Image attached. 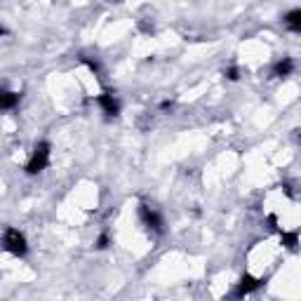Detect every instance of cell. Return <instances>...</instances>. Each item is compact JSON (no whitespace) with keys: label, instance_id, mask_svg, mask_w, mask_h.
Returning <instances> with one entry per match:
<instances>
[{"label":"cell","instance_id":"obj_9","mask_svg":"<svg viewBox=\"0 0 301 301\" xmlns=\"http://www.w3.org/2000/svg\"><path fill=\"white\" fill-rule=\"evenodd\" d=\"M80 61L87 66V68H90L94 76H101V73H104V71H101V64H99L97 59H90V57H85V54H82V57H80Z\"/></svg>","mask_w":301,"mask_h":301},{"label":"cell","instance_id":"obj_7","mask_svg":"<svg viewBox=\"0 0 301 301\" xmlns=\"http://www.w3.org/2000/svg\"><path fill=\"white\" fill-rule=\"evenodd\" d=\"M292 71H294V61H292V59H287V57L273 66V76H278V78H287Z\"/></svg>","mask_w":301,"mask_h":301},{"label":"cell","instance_id":"obj_4","mask_svg":"<svg viewBox=\"0 0 301 301\" xmlns=\"http://www.w3.org/2000/svg\"><path fill=\"white\" fill-rule=\"evenodd\" d=\"M99 106L104 108V113L106 116H118L120 113V104H118V99L111 94V92H104V94H99Z\"/></svg>","mask_w":301,"mask_h":301},{"label":"cell","instance_id":"obj_10","mask_svg":"<svg viewBox=\"0 0 301 301\" xmlns=\"http://www.w3.org/2000/svg\"><path fill=\"white\" fill-rule=\"evenodd\" d=\"M282 245L289 249H297V245H299V236L297 233H285L282 231Z\"/></svg>","mask_w":301,"mask_h":301},{"label":"cell","instance_id":"obj_5","mask_svg":"<svg viewBox=\"0 0 301 301\" xmlns=\"http://www.w3.org/2000/svg\"><path fill=\"white\" fill-rule=\"evenodd\" d=\"M263 280H257V278H252V275H242V280H240V285L236 289V297H245V294H252L254 289L261 287Z\"/></svg>","mask_w":301,"mask_h":301},{"label":"cell","instance_id":"obj_16","mask_svg":"<svg viewBox=\"0 0 301 301\" xmlns=\"http://www.w3.org/2000/svg\"><path fill=\"white\" fill-rule=\"evenodd\" d=\"M116 2H122V0H116Z\"/></svg>","mask_w":301,"mask_h":301},{"label":"cell","instance_id":"obj_13","mask_svg":"<svg viewBox=\"0 0 301 301\" xmlns=\"http://www.w3.org/2000/svg\"><path fill=\"white\" fill-rule=\"evenodd\" d=\"M139 28H141V31H146V33H153V26H151V24H146V21H141V24H139Z\"/></svg>","mask_w":301,"mask_h":301},{"label":"cell","instance_id":"obj_8","mask_svg":"<svg viewBox=\"0 0 301 301\" xmlns=\"http://www.w3.org/2000/svg\"><path fill=\"white\" fill-rule=\"evenodd\" d=\"M285 24L292 33H299L301 31V10H292V12L285 17Z\"/></svg>","mask_w":301,"mask_h":301},{"label":"cell","instance_id":"obj_12","mask_svg":"<svg viewBox=\"0 0 301 301\" xmlns=\"http://www.w3.org/2000/svg\"><path fill=\"white\" fill-rule=\"evenodd\" d=\"M108 247V236H99V240H97V249H106Z\"/></svg>","mask_w":301,"mask_h":301},{"label":"cell","instance_id":"obj_2","mask_svg":"<svg viewBox=\"0 0 301 301\" xmlns=\"http://www.w3.org/2000/svg\"><path fill=\"white\" fill-rule=\"evenodd\" d=\"M47 162H50V144H47V141H40V144L36 146L31 160H28L26 172L28 174H38V172H42L47 167Z\"/></svg>","mask_w":301,"mask_h":301},{"label":"cell","instance_id":"obj_3","mask_svg":"<svg viewBox=\"0 0 301 301\" xmlns=\"http://www.w3.org/2000/svg\"><path fill=\"white\" fill-rule=\"evenodd\" d=\"M139 214H141V221L151 228V231H156V233H162V217L158 214L156 210H151L148 205H141V210H139Z\"/></svg>","mask_w":301,"mask_h":301},{"label":"cell","instance_id":"obj_6","mask_svg":"<svg viewBox=\"0 0 301 301\" xmlns=\"http://www.w3.org/2000/svg\"><path fill=\"white\" fill-rule=\"evenodd\" d=\"M19 104V94L10 90H0V111H10Z\"/></svg>","mask_w":301,"mask_h":301},{"label":"cell","instance_id":"obj_15","mask_svg":"<svg viewBox=\"0 0 301 301\" xmlns=\"http://www.w3.org/2000/svg\"><path fill=\"white\" fill-rule=\"evenodd\" d=\"M5 33H7V31H5V28L0 26V36H5Z\"/></svg>","mask_w":301,"mask_h":301},{"label":"cell","instance_id":"obj_14","mask_svg":"<svg viewBox=\"0 0 301 301\" xmlns=\"http://www.w3.org/2000/svg\"><path fill=\"white\" fill-rule=\"evenodd\" d=\"M160 108H162V111H172V108H174V104H172V101H165Z\"/></svg>","mask_w":301,"mask_h":301},{"label":"cell","instance_id":"obj_11","mask_svg":"<svg viewBox=\"0 0 301 301\" xmlns=\"http://www.w3.org/2000/svg\"><path fill=\"white\" fill-rule=\"evenodd\" d=\"M223 76H226L228 80H238V78H240V73H238V68H236V66L226 68V71H223Z\"/></svg>","mask_w":301,"mask_h":301},{"label":"cell","instance_id":"obj_1","mask_svg":"<svg viewBox=\"0 0 301 301\" xmlns=\"http://www.w3.org/2000/svg\"><path fill=\"white\" fill-rule=\"evenodd\" d=\"M2 247L7 249L10 254H14V257H24L28 252L26 238L21 236L17 228H7V231H5V236H2Z\"/></svg>","mask_w":301,"mask_h":301}]
</instances>
